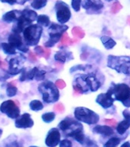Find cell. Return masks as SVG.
Instances as JSON below:
<instances>
[{
	"instance_id": "obj_1",
	"label": "cell",
	"mask_w": 130,
	"mask_h": 147,
	"mask_svg": "<svg viewBox=\"0 0 130 147\" xmlns=\"http://www.w3.org/2000/svg\"><path fill=\"white\" fill-rule=\"evenodd\" d=\"M38 90L42 94V99L45 103H55L59 99V90L51 81L41 83L39 85Z\"/></svg>"
},
{
	"instance_id": "obj_2",
	"label": "cell",
	"mask_w": 130,
	"mask_h": 147,
	"mask_svg": "<svg viewBox=\"0 0 130 147\" xmlns=\"http://www.w3.org/2000/svg\"><path fill=\"white\" fill-rule=\"evenodd\" d=\"M114 100L121 101L126 107H130V87L125 84H115L110 88Z\"/></svg>"
},
{
	"instance_id": "obj_3",
	"label": "cell",
	"mask_w": 130,
	"mask_h": 147,
	"mask_svg": "<svg viewBox=\"0 0 130 147\" xmlns=\"http://www.w3.org/2000/svg\"><path fill=\"white\" fill-rule=\"evenodd\" d=\"M43 28L40 25H30L23 31L25 43L28 46L36 45L39 42Z\"/></svg>"
},
{
	"instance_id": "obj_4",
	"label": "cell",
	"mask_w": 130,
	"mask_h": 147,
	"mask_svg": "<svg viewBox=\"0 0 130 147\" xmlns=\"http://www.w3.org/2000/svg\"><path fill=\"white\" fill-rule=\"evenodd\" d=\"M58 128L64 133V136L71 137L75 133L83 131L82 124L71 117H67L63 119L58 125Z\"/></svg>"
},
{
	"instance_id": "obj_5",
	"label": "cell",
	"mask_w": 130,
	"mask_h": 147,
	"mask_svg": "<svg viewBox=\"0 0 130 147\" xmlns=\"http://www.w3.org/2000/svg\"><path fill=\"white\" fill-rule=\"evenodd\" d=\"M74 117L79 121L90 125L96 123L100 119L97 113L94 112L93 110L83 107L76 108L74 110Z\"/></svg>"
},
{
	"instance_id": "obj_6",
	"label": "cell",
	"mask_w": 130,
	"mask_h": 147,
	"mask_svg": "<svg viewBox=\"0 0 130 147\" xmlns=\"http://www.w3.org/2000/svg\"><path fill=\"white\" fill-rule=\"evenodd\" d=\"M75 84L78 85L82 89L83 92H87L88 90L96 91L100 87V82L94 75H82L76 79Z\"/></svg>"
},
{
	"instance_id": "obj_7",
	"label": "cell",
	"mask_w": 130,
	"mask_h": 147,
	"mask_svg": "<svg viewBox=\"0 0 130 147\" xmlns=\"http://www.w3.org/2000/svg\"><path fill=\"white\" fill-rule=\"evenodd\" d=\"M55 10L57 19L61 24H64L70 20L71 17V9L67 3L62 1H57L55 4Z\"/></svg>"
},
{
	"instance_id": "obj_8",
	"label": "cell",
	"mask_w": 130,
	"mask_h": 147,
	"mask_svg": "<svg viewBox=\"0 0 130 147\" xmlns=\"http://www.w3.org/2000/svg\"><path fill=\"white\" fill-rule=\"evenodd\" d=\"M0 111L6 114L11 119H16L20 116V110L18 104H15V101L11 100L4 101L0 106Z\"/></svg>"
},
{
	"instance_id": "obj_9",
	"label": "cell",
	"mask_w": 130,
	"mask_h": 147,
	"mask_svg": "<svg viewBox=\"0 0 130 147\" xmlns=\"http://www.w3.org/2000/svg\"><path fill=\"white\" fill-rule=\"evenodd\" d=\"M9 43L22 52L28 51V47L26 44L23 43L22 37L20 36V33L13 32V33L9 34Z\"/></svg>"
},
{
	"instance_id": "obj_10",
	"label": "cell",
	"mask_w": 130,
	"mask_h": 147,
	"mask_svg": "<svg viewBox=\"0 0 130 147\" xmlns=\"http://www.w3.org/2000/svg\"><path fill=\"white\" fill-rule=\"evenodd\" d=\"M16 22H17V23L12 30H13L14 32H17V33L22 32L25 28L28 25H32V23L33 22V21L24 12V11H21L20 16Z\"/></svg>"
},
{
	"instance_id": "obj_11",
	"label": "cell",
	"mask_w": 130,
	"mask_h": 147,
	"mask_svg": "<svg viewBox=\"0 0 130 147\" xmlns=\"http://www.w3.org/2000/svg\"><path fill=\"white\" fill-rule=\"evenodd\" d=\"M15 125L17 128L19 129L32 128L33 125H34V121L31 118V115L26 113H24L22 116H18L16 118Z\"/></svg>"
},
{
	"instance_id": "obj_12",
	"label": "cell",
	"mask_w": 130,
	"mask_h": 147,
	"mask_svg": "<svg viewBox=\"0 0 130 147\" xmlns=\"http://www.w3.org/2000/svg\"><path fill=\"white\" fill-rule=\"evenodd\" d=\"M60 141H61V133L58 129L52 128L50 129L45 139V144L48 146L54 147L59 144Z\"/></svg>"
},
{
	"instance_id": "obj_13",
	"label": "cell",
	"mask_w": 130,
	"mask_h": 147,
	"mask_svg": "<svg viewBox=\"0 0 130 147\" xmlns=\"http://www.w3.org/2000/svg\"><path fill=\"white\" fill-rule=\"evenodd\" d=\"M96 101V103L102 106L103 108H109L112 105L114 98L112 96V92L109 89L106 94H99Z\"/></svg>"
},
{
	"instance_id": "obj_14",
	"label": "cell",
	"mask_w": 130,
	"mask_h": 147,
	"mask_svg": "<svg viewBox=\"0 0 130 147\" xmlns=\"http://www.w3.org/2000/svg\"><path fill=\"white\" fill-rule=\"evenodd\" d=\"M83 7L87 10V13H94L103 9V3L101 0H84Z\"/></svg>"
},
{
	"instance_id": "obj_15",
	"label": "cell",
	"mask_w": 130,
	"mask_h": 147,
	"mask_svg": "<svg viewBox=\"0 0 130 147\" xmlns=\"http://www.w3.org/2000/svg\"><path fill=\"white\" fill-rule=\"evenodd\" d=\"M22 62L18 57L11 58L9 63V74L11 75H16L22 71Z\"/></svg>"
},
{
	"instance_id": "obj_16",
	"label": "cell",
	"mask_w": 130,
	"mask_h": 147,
	"mask_svg": "<svg viewBox=\"0 0 130 147\" xmlns=\"http://www.w3.org/2000/svg\"><path fill=\"white\" fill-rule=\"evenodd\" d=\"M123 114L124 116V120L119 123L117 126V132L119 134L123 135L126 133V131L130 127V112L129 110H124L123 112Z\"/></svg>"
},
{
	"instance_id": "obj_17",
	"label": "cell",
	"mask_w": 130,
	"mask_h": 147,
	"mask_svg": "<svg viewBox=\"0 0 130 147\" xmlns=\"http://www.w3.org/2000/svg\"><path fill=\"white\" fill-rule=\"evenodd\" d=\"M20 14L21 11H18V10H12V11H8V12L3 15L2 20L8 23L14 22L17 21L18 18L20 16Z\"/></svg>"
},
{
	"instance_id": "obj_18",
	"label": "cell",
	"mask_w": 130,
	"mask_h": 147,
	"mask_svg": "<svg viewBox=\"0 0 130 147\" xmlns=\"http://www.w3.org/2000/svg\"><path fill=\"white\" fill-rule=\"evenodd\" d=\"M62 34H63V33L49 32L50 38H49L48 41H46L45 43H44V46H45L46 48H51L53 46H55V44L60 40L61 37L62 36Z\"/></svg>"
},
{
	"instance_id": "obj_19",
	"label": "cell",
	"mask_w": 130,
	"mask_h": 147,
	"mask_svg": "<svg viewBox=\"0 0 130 147\" xmlns=\"http://www.w3.org/2000/svg\"><path fill=\"white\" fill-rule=\"evenodd\" d=\"M94 132L105 136H110L114 133L112 127L109 126H96L94 128Z\"/></svg>"
},
{
	"instance_id": "obj_20",
	"label": "cell",
	"mask_w": 130,
	"mask_h": 147,
	"mask_svg": "<svg viewBox=\"0 0 130 147\" xmlns=\"http://www.w3.org/2000/svg\"><path fill=\"white\" fill-rule=\"evenodd\" d=\"M68 29V26L64 25H58L55 22L51 23V25L49 27V32H59V33H64Z\"/></svg>"
},
{
	"instance_id": "obj_21",
	"label": "cell",
	"mask_w": 130,
	"mask_h": 147,
	"mask_svg": "<svg viewBox=\"0 0 130 147\" xmlns=\"http://www.w3.org/2000/svg\"><path fill=\"white\" fill-rule=\"evenodd\" d=\"M101 41L103 42L104 47H105L106 49H108V50L112 49V48L117 45V43H116V41H115L114 40H112L111 38L107 36L102 37V38H101Z\"/></svg>"
},
{
	"instance_id": "obj_22",
	"label": "cell",
	"mask_w": 130,
	"mask_h": 147,
	"mask_svg": "<svg viewBox=\"0 0 130 147\" xmlns=\"http://www.w3.org/2000/svg\"><path fill=\"white\" fill-rule=\"evenodd\" d=\"M1 47H2V50L6 55H15L16 54V48L12 46L11 44L5 43V42H2L1 44Z\"/></svg>"
},
{
	"instance_id": "obj_23",
	"label": "cell",
	"mask_w": 130,
	"mask_h": 147,
	"mask_svg": "<svg viewBox=\"0 0 130 147\" xmlns=\"http://www.w3.org/2000/svg\"><path fill=\"white\" fill-rule=\"evenodd\" d=\"M36 20L37 22H38V25H42V26H44V27L48 26L51 23L50 18L46 15H40V16H38Z\"/></svg>"
},
{
	"instance_id": "obj_24",
	"label": "cell",
	"mask_w": 130,
	"mask_h": 147,
	"mask_svg": "<svg viewBox=\"0 0 130 147\" xmlns=\"http://www.w3.org/2000/svg\"><path fill=\"white\" fill-rule=\"evenodd\" d=\"M70 52H67V51H57L55 55V59L57 61L62 62V63H64L66 61L67 58L68 57L67 55H68Z\"/></svg>"
},
{
	"instance_id": "obj_25",
	"label": "cell",
	"mask_w": 130,
	"mask_h": 147,
	"mask_svg": "<svg viewBox=\"0 0 130 147\" xmlns=\"http://www.w3.org/2000/svg\"><path fill=\"white\" fill-rule=\"evenodd\" d=\"M47 2H48V0H33L31 5L33 9L38 10L45 6Z\"/></svg>"
},
{
	"instance_id": "obj_26",
	"label": "cell",
	"mask_w": 130,
	"mask_h": 147,
	"mask_svg": "<svg viewBox=\"0 0 130 147\" xmlns=\"http://www.w3.org/2000/svg\"><path fill=\"white\" fill-rule=\"evenodd\" d=\"M29 106L31 110H33V111H39L44 108V105L42 104V103L40 100H32L30 103Z\"/></svg>"
},
{
	"instance_id": "obj_27",
	"label": "cell",
	"mask_w": 130,
	"mask_h": 147,
	"mask_svg": "<svg viewBox=\"0 0 130 147\" xmlns=\"http://www.w3.org/2000/svg\"><path fill=\"white\" fill-rule=\"evenodd\" d=\"M55 118V113L54 112L46 113L42 115V119L44 122H45L47 123L52 122Z\"/></svg>"
},
{
	"instance_id": "obj_28",
	"label": "cell",
	"mask_w": 130,
	"mask_h": 147,
	"mask_svg": "<svg viewBox=\"0 0 130 147\" xmlns=\"http://www.w3.org/2000/svg\"><path fill=\"white\" fill-rule=\"evenodd\" d=\"M121 140H119V138L112 137L111 138L110 140H108V142L104 145V146L106 147H115L118 146L120 143Z\"/></svg>"
},
{
	"instance_id": "obj_29",
	"label": "cell",
	"mask_w": 130,
	"mask_h": 147,
	"mask_svg": "<svg viewBox=\"0 0 130 147\" xmlns=\"http://www.w3.org/2000/svg\"><path fill=\"white\" fill-rule=\"evenodd\" d=\"M72 137L77 141L78 142H80V144H84L85 140H86V137H85L84 134L83 133V131L78 132V133H75Z\"/></svg>"
},
{
	"instance_id": "obj_30",
	"label": "cell",
	"mask_w": 130,
	"mask_h": 147,
	"mask_svg": "<svg viewBox=\"0 0 130 147\" xmlns=\"http://www.w3.org/2000/svg\"><path fill=\"white\" fill-rule=\"evenodd\" d=\"M72 34H73V36L77 37V38H83L85 36V32L80 27L73 28L72 29Z\"/></svg>"
},
{
	"instance_id": "obj_31",
	"label": "cell",
	"mask_w": 130,
	"mask_h": 147,
	"mask_svg": "<svg viewBox=\"0 0 130 147\" xmlns=\"http://www.w3.org/2000/svg\"><path fill=\"white\" fill-rule=\"evenodd\" d=\"M17 92H18V89L14 85H11V84H8V87H7L6 89L7 96H10V97L11 96H14L15 95H16Z\"/></svg>"
},
{
	"instance_id": "obj_32",
	"label": "cell",
	"mask_w": 130,
	"mask_h": 147,
	"mask_svg": "<svg viewBox=\"0 0 130 147\" xmlns=\"http://www.w3.org/2000/svg\"><path fill=\"white\" fill-rule=\"evenodd\" d=\"M62 39H61V44L62 45H65V44H71L74 43V42H77V40H72L69 38L68 34H67L66 32H64V34H62Z\"/></svg>"
},
{
	"instance_id": "obj_33",
	"label": "cell",
	"mask_w": 130,
	"mask_h": 147,
	"mask_svg": "<svg viewBox=\"0 0 130 147\" xmlns=\"http://www.w3.org/2000/svg\"><path fill=\"white\" fill-rule=\"evenodd\" d=\"M82 0H71V5L76 11H79L80 9V5H81Z\"/></svg>"
},
{
	"instance_id": "obj_34",
	"label": "cell",
	"mask_w": 130,
	"mask_h": 147,
	"mask_svg": "<svg viewBox=\"0 0 130 147\" xmlns=\"http://www.w3.org/2000/svg\"><path fill=\"white\" fill-rule=\"evenodd\" d=\"M46 71H40L38 70L34 75V78L36 79V80H41L44 79V76H45Z\"/></svg>"
},
{
	"instance_id": "obj_35",
	"label": "cell",
	"mask_w": 130,
	"mask_h": 147,
	"mask_svg": "<svg viewBox=\"0 0 130 147\" xmlns=\"http://www.w3.org/2000/svg\"><path fill=\"white\" fill-rule=\"evenodd\" d=\"M121 9H122L121 4H120L119 2H116L114 4L112 5V9H111V12H112V13H113V14L117 13V12H118V11H119Z\"/></svg>"
},
{
	"instance_id": "obj_36",
	"label": "cell",
	"mask_w": 130,
	"mask_h": 147,
	"mask_svg": "<svg viewBox=\"0 0 130 147\" xmlns=\"http://www.w3.org/2000/svg\"><path fill=\"white\" fill-rule=\"evenodd\" d=\"M55 85L57 86V87L60 88V89H64V87H66V83H65L64 80L59 79V80H56Z\"/></svg>"
},
{
	"instance_id": "obj_37",
	"label": "cell",
	"mask_w": 130,
	"mask_h": 147,
	"mask_svg": "<svg viewBox=\"0 0 130 147\" xmlns=\"http://www.w3.org/2000/svg\"><path fill=\"white\" fill-rule=\"evenodd\" d=\"M60 146L61 147H71L72 146V142L68 140H64L60 141Z\"/></svg>"
},
{
	"instance_id": "obj_38",
	"label": "cell",
	"mask_w": 130,
	"mask_h": 147,
	"mask_svg": "<svg viewBox=\"0 0 130 147\" xmlns=\"http://www.w3.org/2000/svg\"><path fill=\"white\" fill-rule=\"evenodd\" d=\"M104 122L106 124H108L109 126H112V127H115L117 125V120L114 119H104Z\"/></svg>"
},
{
	"instance_id": "obj_39",
	"label": "cell",
	"mask_w": 130,
	"mask_h": 147,
	"mask_svg": "<svg viewBox=\"0 0 130 147\" xmlns=\"http://www.w3.org/2000/svg\"><path fill=\"white\" fill-rule=\"evenodd\" d=\"M34 51L37 54V55L39 56H44V48L41 46H36L34 48Z\"/></svg>"
},
{
	"instance_id": "obj_40",
	"label": "cell",
	"mask_w": 130,
	"mask_h": 147,
	"mask_svg": "<svg viewBox=\"0 0 130 147\" xmlns=\"http://www.w3.org/2000/svg\"><path fill=\"white\" fill-rule=\"evenodd\" d=\"M55 109L57 110V112L61 113L64 110V107L62 103H58V104H56L55 106Z\"/></svg>"
},
{
	"instance_id": "obj_41",
	"label": "cell",
	"mask_w": 130,
	"mask_h": 147,
	"mask_svg": "<svg viewBox=\"0 0 130 147\" xmlns=\"http://www.w3.org/2000/svg\"><path fill=\"white\" fill-rule=\"evenodd\" d=\"M50 54H51V50L48 49V48H44V57L46 59H48V57H50Z\"/></svg>"
},
{
	"instance_id": "obj_42",
	"label": "cell",
	"mask_w": 130,
	"mask_h": 147,
	"mask_svg": "<svg viewBox=\"0 0 130 147\" xmlns=\"http://www.w3.org/2000/svg\"><path fill=\"white\" fill-rule=\"evenodd\" d=\"M0 1L2 2H4V3H8L11 5H13L14 4H15L17 2V0H0Z\"/></svg>"
},
{
	"instance_id": "obj_43",
	"label": "cell",
	"mask_w": 130,
	"mask_h": 147,
	"mask_svg": "<svg viewBox=\"0 0 130 147\" xmlns=\"http://www.w3.org/2000/svg\"><path fill=\"white\" fill-rule=\"evenodd\" d=\"M28 57H29V59L31 60L32 62H34L35 61H36V57H35V55H34L32 52H29Z\"/></svg>"
},
{
	"instance_id": "obj_44",
	"label": "cell",
	"mask_w": 130,
	"mask_h": 147,
	"mask_svg": "<svg viewBox=\"0 0 130 147\" xmlns=\"http://www.w3.org/2000/svg\"><path fill=\"white\" fill-rule=\"evenodd\" d=\"M87 54L84 53V54H82V55H80V57H81V59L82 60H85L86 59V57H87V55H86Z\"/></svg>"
},
{
	"instance_id": "obj_45",
	"label": "cell",
	"mask_w": 130,
	"mask_h": 147,
	"mask_svg": "<svg viewBox=\"0 0 130 147\" xmlns=\"http://www.w3.org/2000/svg\"><path fill=\"white\" fill-rule=\"evenodd\" d=\"M122 146H123V147H124V146H129V147H130L129 142H125L124 144L122 145Z\"/></svg>"
},
{
	"instance_id": "obj_46",
	"label": "cell",
	"mask_w": 130,
	"mask_h": 147,
	"mask_svg": "<svg viewBox=\"0 0 130 147\" xmlns=\"http://www.w3.org/2000/svg\"><path fill=\"white\" fill-rule=\"evenodd\" d=\"M127 22H128V23L130 25V16H128V18H127Z\"/></svg>"
},
{
	"instance_id": "obj_47",
	"label": "cell",
	"mask_w": 130,
	"mask_h": 147,
	"mask_svg": "<svg viewBox=\"0 0 130 147\" xmlns=\"http://www.w3.org/2000/svg\"><path fill=\"white\" fill-rule=\"evenodd\" d=\"M2 129H0V137L2 136Z\"/></svg>"
},
{
	"instance_id": "obj_48",
	"label": "cell",
	"mask_w": 130,
	"mask_h": 147,
	"mask_svg": "<svg viewBox=\"0 0 130 147\" xmlns=\"http://www.w3.org/2000/svg\"><path fill=\"white\" fill-rule=\"evenodd\" d=\"M106 1H107V2H111V1H112V0H106Z\"/></svg>"
},
{
	"instance_id": "obj_49",
	"label": "cell",
	"mask_w": 130,
	"mask_h": 147,
	"mask_svg": "<svg viewBox=\"0 0 130 147\" xmlns=\"http://www.w3.org/2000/svg\"><path fill=\"white\" fill-rule=\"evenodd\" d=\"M2 64V61H1V60H0V65Z\"/></svg>"
}]
</instances>
